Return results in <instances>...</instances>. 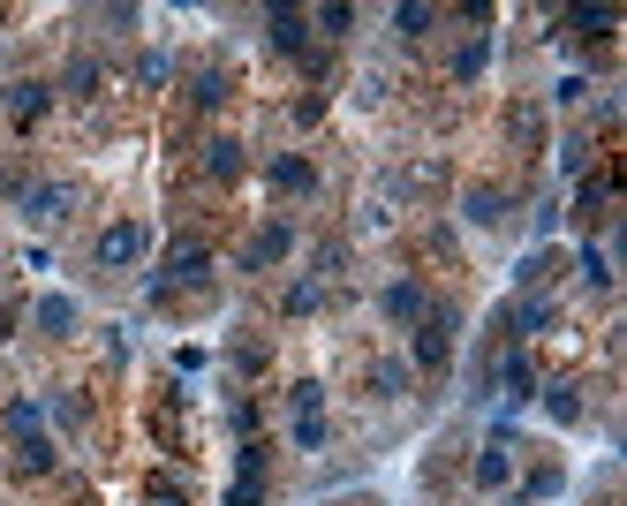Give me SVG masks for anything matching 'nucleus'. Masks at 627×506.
<instances>
[{"label":"nucleus","mask_w":627,"mask_h":506,"mask_svg":"<svg viewBox=\"0 0 627 506\" xmlns=\"http://www.w3.org/2000/svg\"><path fill=\"white\" fill-rule=\"evenodd\" d=\"M371 386L386 393V401H401V393H408V363H378V371H371Z\"/></svg>","instance_id":"10"},{"label":"nucleus","mask_w":627,"mask_h":506,"mask_svg":"<svg viewBox=\"0 0 627 506\" xmlns=\"http://www.w3.org/2000/svg\"><path fill=\"white\" fill-rule=\"evenodd\" d=\"M288 310H318V280H295L288 287Z\"/></svg>","instance_id":"15"},{"label":"nucleus","mask_w":627,"mask_h":506,"mask_svg":"<svg viewBox=\"0 0 627 506\" xmlns=\"http://www.w3.org/2000/svg\"><path fill=\"white\" fill-rule=\"evenodd\" d=\"M8 114L38 121V114H46V84H8Z\"/></svg>","instance_id":"7"},{"label":"nucleus","mask_w":627,"mask_h":506,"mask_svg":"<svg viewBox=\"0 0 627 506\" xmlns=\"http://www.w3.org/2000/svg\"><path fill=\"white\" fill-rule=\"evenodd\" d=\"M204 167H212V182H235V174H242V144H235V136H220V144L204 152Z\"/></svg>","instance_id":"6"},{"label":"nucleus","mask_w":627,"mask_h":506,"mask_svg":"<svg viewBox=\"0 0 627 506\" xmlns=\"http://www.w3.org/2000/svg\"><path fill=\"white\" fill-rule=\"evenodd\" d=\"M288 250H295V227L288 220H265V227H257V242L242 250V265L257 272V265H272V257H288Z\"/></svg>","instance_id":"3"},{"label":"nucleus","mask_w":627,"mask_h":506,"mask_svg":"<svg viewBox=\"0 0 627 506\" xmlns=\"http://www.w3.org/2000/svg\"><path fill=\"white\" fill-rule=\"evenodd\" d=\"M38 325H46V333H68V325H76V303H61V295L38 303Z\"/></svg>","instance_id":"13"},{"label":"nucleus","mask_w":627,"mask_h":506,"mask_svg":"<svg viewBox=\"0 0 627 506\" xmlns=\"http://www.w3.org/2000/svg\"><path fill=\"white\" fill-rule=\"evenodd\" d=\"M272 189L303 197V189H318V167H310V159H272Z\"/></svg>","instance_id":"4"},{"label":"nucleus","mask_w":627,"mask_h":506,"mask_svg":"<svg viewBox=\"0 0 627 506\" xmlns=\"http://www.w3.org/2000/svg\"><path fill=\"white\" fill-rule=\"evenodd\" d=\"M469 220H484V227L499 220V189H476V197H469Z\"/></svg>","instance_id":"14"},{"label":"nucleus","mask_w":627,"mask_h":506,"mask_svg":"<svg viewBox=\"0 0 627 506\" xmlns=\"http://www.w3.org/2000/svg\"><path fill=\"white\" fill-rule=\"evenodd\" d=\"M144 250H152V227H144V220H121V227H106V235H99L106 265H136Z\"/></svg>","instance_id":"2"},{"label":"nucleus","mask_w":627,"mask_h":506,"mask_svg":"<svg viewBox=\"0 0 627 506\" xmlns=\"http://www.w3.org/2000/svg\"><path fill=\"white\" fill-rule=\"evenodd\" d=\"M499 386H507L514 401H529V386H537V371H529V355H507V363H499Z\"/></svg>","instance_id":"8"},{"label":"nucleus","mask_w":627,"mask_h":506,"mask_svg":"<svg viewBox=\"0 0 627 506\" xmlns=\"http://www.w3.org/2000/svg\"><path fill=\"white\" fill-rule=\"evenodd\" d=\"M424 310L431 303H424V287H416V280H393L386 287V318H424Z\"/></svg>","instance_id":"5"},{"label":"nucleus","mask_w":627,"mask_h":506,"mask_svg":"<svg viewBox=\"0 0 627 506\" xmlns=\"http://www.w3.org/2000/svg\"><path fill=\"white\" fill-rule=\"evenodd\" d=\"M272 46H280V53H303V16H272Z\"/></svg>","instance_id":"12"},{"label":"nucleus","mask_w":627,"mask_h":506,"mask_svg":"<svg viewBox=\"0 0 627 506\" xmlns=\"http://www.w3.org/2000/svg\"><path fill=\"white\" fill-rule=\"evenodd\" d=\"M507 469H514V454L507 446H484V461H476V484L492 491V484H507Z\"/></svg>","instance_id":"9"},{"label":"nucleus","mask_w":627,"mask_h":506,"mask_svg":"<svg viewBox=\"0 0 627 506\" xmlns=\"http://www.w3.org/2000/svg\"><path fill=\"white\" fill-rule=\"evenodd\" d=\"M446 355H454V310H424V318H416V363L439 371Z\"/></svg>","instance_id":"1"},{"label":"nucleus","mask_w":627,"mask_h":506,"mask_svg":"<svg viewBox=\"0 0 627 506\" xmlns=\"http://www.w3.org/2000/svg\"><path fill=\"white\" fill-rule=\"evenodd\" d=\"M68 91H76V99H91V91H99V61H68V76H61Z\"/></svg>","instance_id":"11"}]
</instances>
